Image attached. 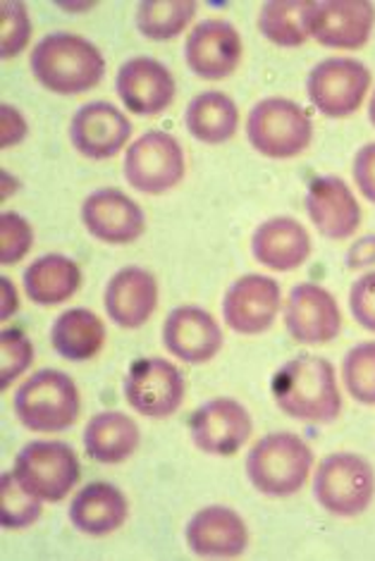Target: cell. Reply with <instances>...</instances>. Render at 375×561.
<instances>
[{"label": "cell", "mask_w": 375, "mask_h": 561, "mask_svg": "<svg viewBox=\"0 0 375 561\" xmlns=\"http://www.w3.org/2000/svg\"><path fill=\"white\" fill-rule=\"evenodd\" d=\"M273 399L277 409L311 425H326L340 416L342 397L330 360L302 354L287 360L273 376Z\"/></svg>", "instance_id": "obj_1"}, {"label": "cell", "mask_w": 375, "mask_h": 561, "mask_svg": "<svg viewBox=\"0 0 375 561\" xmlns=\"http://www.w3.org/2000/svg\"><path fill=\"white\" fill-rule=\"evenodd\" d=\"M30 68L38 84L48 91L60 96H77L101 84L105 60L89 38L56 32L34 46Z\"/></svg>", "instance_id": "obj_2"}, {"label": "cell", "mask_w": 375, "mask_h": 561, "mask_svg": "<svg viewBox=\"0 0 375 561\" xmlns=\"http://www.w3.org/2000/svg\"><path fill=\"white\" fill-rule=\"evenodd\" d=\"M314 454L294 433H273L259 439L247 457L251 485L268 497H289L311 473Z\"/></svg>", "instance_id": "obj_3"}, {"label": "cell", "mask_w": 375, "mask_h": 561, "mask_svg": "<svg viewBox=\"0 0 375 561\" xmlns=\"http://www.w3.org/2000/svg\"><path fill=\"white\" fill-rule=\"evenodd\" d=\"M15 413L32 433H63L79 416V390L63 370H38L15 394Z\"/></svg>", "instance_id": "obj_4"}, {"label": "cell", "mask_w": 375, "mask_h": 561, "mask_svg": "<svg viewBox=\"0 0 375 561\" xmlns=\"http://www.w3.org/2000/svg\"><path fill=\"white\" fill-rule=\"evenodd\" d=\"M314 494L318 504L332 516L352 518L364 514L375 494L373 466L352 451L330 454L318 466Z\"/></svg>", "instance_id": "obj_5"}, {"label": "cell", "mask_w": 375, "mask_h": 561, "mask_svg": "<svg viewBox=\"0 0 375 561\" xmlns=\"http://www.w3.org/2000/svg\"><path fill=\"white\" fill-rule=\"evenodd\" d=\"M247 137L253 149L268 158H294L314 139L311 117L289 99H263L247 119Z\"/></svg>", "instance_id": "obj_6"}, {"label": "cell", "mask_w": 375, "mask_h": 561, "mask_svg": "<svg viewBox=\"0 0 375 561\" xmlns=\"http://www.w3.org/2000/svg\"><path fill=\"white\" fill-rule=\"evenodd\" d=\"M12 473L44 502H63L82 476L75 449L65 443H46V439L24 445Z\"/></svg>", "instance_id": "obj_7"}, {"label": "cell", "mask_w": 375, "mask_h": 561, "mask_svg": "<svg viewBox=\"0 0 375 561\" xmlns=\"http://www.w3.org/2000/svg\"><path fill=\"white\" fill-rule=\"evenodd\" d=\"M184 151L166 131H149L134 141L125 156V180L141 194H166L184 178Z\"/></svg>", "instance_id": "obj_8"}, {"label": "cell", "mask_w": 375, "mask_h": 561, "mask_svg": "<svg viewBox=\"0 0 375 561\" xmlns=\"http://www.w3.org/2000/svg\"><path fill=\"white\" fill-rule=\"evenodd\" d=\"M371 87V72L354 58H328L306 79L309 101L326 117H350L361 108Z\"/></svg>", "instance_id": "obj_9"}, {"label": "cell", "mask_w": 375, "mask_h": 561, "mask_svg": "<svg viewBox=\"0 0 375 561\" xmlns=\"http://www.w3.org/2000/svg\"><path fill=\"white\" fill-rule=\"evenodd\" d=\"M123 390L129 407L146 419H168L184 399V378L166 358H139L127 370Z\"/></svg>", "instance_id": "obj_10"}, {"label": "cell", "mask_w": 375, "mask_h": 561, "mask_svg": "<svg viewBox=\"0 0 375 561\" xmlns=\"http://www.w3.org/2000/svg\"><path fill=\"white\" fill-rule=\"evenodd\" d=\"M375 24V8L368 0H309L306 32L320 46L356 50L368 44Z\"/></svg>", "instance_id": "obj_11"}, {"label": "cell", "mask_w": 375, "mask_h": 561, "mask_svg": "<svg viewBox=\"0 0 375 561\" xmlns=\"http://www.w3.org/2000/svg\"><path fill=\"white\" fill-rule=\"evenodd\" d=\"M249 411L235 399H213L192 413L190 433L194 445L213 457H232L251 437Z\"/></svg>", "instance_id": "obj_12"}, {"label": "cell", "mask_w": 375, "mask_h": 561, "mask_svg": "<svg viewBox=\"0 0 375 561\" xmlns=\"http://www.w3.org/2000/svg\"><path fill=\"white\" fill-rule=\"evenodd\" d=\"M184 58L196 77L218 82L230 77L242 60V36L230 22L204 20L186 36Z\"/></svg>", "instance_id": "obj_13"}, {"label": "cell", "mask_w": 375, "mask_h": 561, "mask_svg": "<svg viewBox=\"0 0 375 561\" xmlns=\"http://www.w3.org/2000/svg\"><path fill=\"white\" fill-rule=\"evenodd\" d=\"M280 285L265 275H245L225 291L223 318L237 335H261L275 323Z\"/></svg>", "instance_id": "obj_14"}, {"label": "cell", "mask_w": 375, "mask_h": 561, "mask_svg": "<svg viewBox=\"0 0 375 561\" xmlns=\"http://www.w3.org/2000/svg\"><path fill=\"white\" fill-rule=\"evenodd\" d=\"M285 323L299 344H326L340 335L342 313L328 289L304 283L289 291Z\"/></svg>", "instance_id": "obj_15"}, {"label": "cell", "mask_w": 375, "mask_h": 561, "mask_svg": "<svg viewBox=\"0 0 375 561\" xmlns=\"http://www.w3.org/2000/svg\"><path fill=\"white\" fill-rule=\"evenodd\" d=\"M132 123L115 105L93 101L79 108L70 125V141L84 158L105 160L125 149Z\"/></svg>", "instance_id": "obj_16"}, {"label": "cell", "mask_w": 375, "mask_h": 561, "mask_svg": "<svg viewBox=\"0 0 375 561\" xmlns=\"http://www.w3.org/2000/svg\"><path fill=\"white\" fill-rule=\"evenodd\" d=\"M82 222L105 244H132L144 234L146 218L137 202L120 190H99L84 198Z\"/></svg>", "instance_id": "obj_17"}, {"label": "cell", "mask_w": 375, "mask_h": 561, "mask_svg": "<svg viewBox=\"0 0 375 561\" xmlns=\"http://www.w3.org/2000/svg\"><path fill=\"white\" fill-rule=\"evenodd\" d=\"M115 89L125 108L137 115H158L175 101V79L163 62L132 58L117 72Z\"/></svg>", "instance_id": "obj_18"}, {"label": "cell", "mask_w": 375, "mask_h": 561, "mask_svg": "<svg viewBox=\"0 0 375 561\" xmlns=\"http://www.w3.org/2000/svg\"><path fill=\"white\" fill-rule=\"evenodd\" d=\"M163 344L175 358L198 366L220 352L223 330L208 311L198 306H180L166 318Z\"/></svg>", "instance_id": "obj_19"}, {"label": "cell", "mask_w": 375, "mask_h": 561, "mask_svg": "<svg viewBox=\"0 0 375 561\" xmlns=\"http://www.w3.org/2000/svg\"><path fill=\"white\" fill-rule=\"evenodd\" d=\"M186 545L196 557L232 559L247 552L249 530L237 512L227 506H206L186 524Z\"/></svg>", "instance_id": "obj_20"}, {"label": "cell", "mask_w": 375, "mask_h": 561, "mask_svg": "<svg viewBox=\"0 0 375 561\" xmlns=\"http://www.w3.org/2000/svg\"><path fill=\"white\" fill-rule=\"evenodd\" d=\"M105 313L115 325L125 330H137L149 320L158 306V283L156 277L129 265V268L117 271L109 287H105Z\"/></svg>", "instance_id": "obj_21"}, {"label": "cell", "mask_w": 375, "mask_h": 561, "mask_svg": "<svg viewBox=\"0 0 375 561\" xmlns=\"http://www.w3.org/2000/svg\"><path fill=\"white\" fill-rule=\"evenodd\" d=\"M306 210L316 230L328 239H346L356 232L361 208L342 178H318L306 194Z\"/></svg>", "instance_id": "obj_22"}, {"label": "cell", "mask_w": 375, "mask_h": 561, "mask_svg": "<svg viewBox=\"0 0 375 561\" xmlns=\"http://www.w3.org/2000/svg\"><path fill=\"white\" fill-rule=\"evenodd\" d=\"M253 259L277 273L297 271L311 256V237L294 218H271L251 237Z\"/></svg>", "instance_id": "obj_23"}, {"label": "cell", "mask_w": 375, "mask_h": 561, "mask_svg": "<svg viewBox=\"0 0 375 561\" xmlns=\"http://www.w3.org/2000/svg\"><path fill=\"white\" fill-rule=\"evenodd\" d=\"M72 526L84 536H109L127 520V500L111 483H89L70 504Z\"/></svg>", "instance_id": "obj_24"}, {"label": "cell", "mask_w": 375, "mask_h": 561, "mask_svg": "<svg viewBox=\"0 0 375 561\" xmlns=\"http://www.w3.org/2000/svg\"><path fill=\"white\" fill-rule=\"evenodd\" d=\"M139 425L120 411L96 413L84 431V449L99 463H123L139 447Z\"/></svg>", "instance_id": "obj_25"}, {"label": "cell", "mask_w": 375, "mask_h": 561, "mask_svg": "<svg viewBox=\"0 0 375 561\" xmlns=\"http://www.w3.org/2000/svg\"><path fill=\"white\" fill-rule=\"evenodd\" d=\"M79 285H82V271L72 259L60 256V253H48V256L36 259L24 271L26 297L38 306H56L67 301Z\"/></svg>", "instance_id": "obj_26"}, {"label": "cell", "mask_w": 375, "mask_h": 561, "mask_svg": "<svg viewBox=\"0 0 375 561\" xmlns=\"http://www.w3.org/2000/svg\"><path fill=\"white\" fill-rule=\"evenodd\" d=\"M184 125L201 144H225L237 135L239 111L235 101L223 91H204L186 105Z\"/></svg>", "instance_id": "obj_27"}, {"label": "cell", "mask_w": 375, "mask_h": 561, "mask_svg": "<svg viewBox=\"0 0 375 561\" xmlns=\"http://www.w3.org/2000/svg\"><path fill=\"white\" fill-rule=\"evenodd\" d=\"M50 342L53 350L67 360H89L101 352L105 325L89 309H70L56 318L50 328Z\"/></svg>", "instance_id": "obj_28"}, {"label": "cell", "mask_w": 375, "mask_h": 561, "mask_svg": "<svg viewBox=\"0 0 375 561\" xmlns=\"http://www.w3.org/2000/svg\"><path fill=\"white\" fill-rule=\"evenodd\" d=\"M306 12H309V0H302V3L273 0V3H265L261 8L259 30L275 46L297 48L309 38V32H306Z\"/></svg>", "instance_id": "obj_29"}, {"label": "cell", "mask_w": 375, "mask_h": 561, "mask_svg": "<svg viewBox=\"0 0 375 561\" xmlns=\"http://www.w3.org/2000/svg\"><path fill=\"white\" fill-rule=\"evenodd\" d=\"M194 15L192 0H144L137 8V26L151 42H168L182 34Z\"/></svg>", "instance_id": "obj_30"}, {"label": "cell", "mask_w": 375, "mask_h": 561, "mask_svg": "<svg viewBox=\"0 0 375 561\" xmlns=\"http://www.w3.org/2000/svg\"><path fill=\"white\" fill-rule=\"evenodd\" d=\"M42 516V497L26 490L15 473L0 478V524L8 530H22Z\"/></svg>", "instance_id": "obj_31"}, {"label": "cell", "mask_w": 375, "mask_h": 561, "mask_svg": "<svg viewBox=\"0 0 375 561\" xmlns=\"http://www.w3.org/2000/svg\"><path fill=\"white\" fill-rule=\"evenodd\" d=\"M342 378L356 402L375 407V342L356 344L344 356Z\"/></svg>", "instance_id": "obj_32"}, {"label": "cell", "mask_w": 375, "mask_h": 561, "mask_svg": "<svg viewBox=\"0 0 375 561\" xmlns=\"http://www.w3.org/2000/svg\"><path fill=\"white\" fill-rule=\"evenodd\" d=\"M34 358V346L22 330L12 328L0 332V387L8 390L10 382L20 378L30 368Z\"/></svg>", "instance_id": "obj_33"}, {"label": "cell", "mask_w": 375, "mask_h": 561, "mask_svg": "<svg viewBox=\"0 0 375 561\" xmlns=\"http://www.w3.org/2000/svg\"><path fill=\"white\" fill-rule=\"evenodd\" d=\"M32 22L24 3H10L5 0L0 8V56L15 58L30 44Z\"/></svg>", "instance_id": "obj_34"}, {"label": "cell", "mask_w": 375, "mask_h": 561, "mask_svg": "<svg viewBox=\"0 0 375 561\" xmlns=\"http://www.w3.org/2000/svg\"><path fill=\"white\" fill-rule=\"evenodd\" d=\"M32 242V225L26 222L20 213H3V216H0V263H20L26 253H30Z\"/></svg>", "instance_id": "obj_35"}, {"label": "cell", "mask_w": 375, "mask_h": 561, "mask_svg": "<svg viewBox=\"0 0 375 561\" xmlns=\"http://www.w3.org/2000/svg\"><path fill=\"white\" fill-rule=\"evenodd\" d=\"M350 309L361 328L375 332V273H366L352 285Z\"/></svg>", "instance_id": "obj_36"}, {"label": "cell", "mask_w": 375, "mask_h": 561, "mask_svg": "<svg viewBox=\"0 0 375 561\" xmlns=\"http://www.w3.org/2000/svg\"><path fill=\"white\" fill-rule=\"evenodd\" d=\"M354 182L359 192L375 204V144H366L354 158Z\"/></svg>", "instance_id": "obj_37"}, {"label": "cell", "mask_w": 375, "mask_h": 561, "mask_svg": "<svg viewBox=\"0 0 375 561\" xmlns=\"http://www.w3.org/2000/svg\"><path fill=\"white\" fill-rule=\"evenodd\" d=\"M26 137V123L18 108L3 105L0 108V149L18 146Z\"/></svg>", "instance_id": "obj_38"}, {"label": "cell", "mask_w": 375, "mask_h": 561, "mask_svg": "<svg viewBox=\"0 0 375 561\" xmlns=\"http://www.w3.org/2000/svg\"><path fill=\"white\" fill-rule=\"evenodd\" d=\"M375 263V234L359 239V242L346 253V265L350 268H364V265Z\"/></svg>", "instance_id": "obj_39"}, {"label": "cell", "mask_w": 375, "mask_h": 561, "mask_svg": "<svg viewBox=\"0 0 375 561\" xmlns=\"http://www.w3.org/2000/svg\"><path fill=\"white\" fill-rule=\"evenodd\" d=\"M0 283H3V313H0V318L5 320L18 311V291L10 285L8 277H0Z\"/></svg>", "instance_id": "obj_40"}, {"label": "cell", "mask_w": 375, "mask_h": 561, "mask_svg": "<svg viewBox=\"0 0 375 561\" xmlns=\"http://www.w3.org/2000/svg\"><path fill=\"white\" fill-rule=\"evenodd\" d=\"M368 117H371V123H373V127H375V93H373L371 105H368Z\"/></svg>", "instance_id": "obj_41"}]
</instances>
